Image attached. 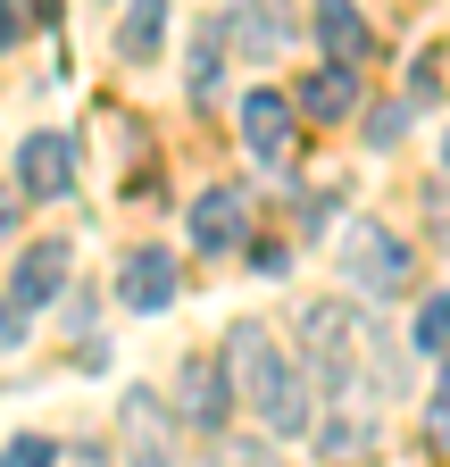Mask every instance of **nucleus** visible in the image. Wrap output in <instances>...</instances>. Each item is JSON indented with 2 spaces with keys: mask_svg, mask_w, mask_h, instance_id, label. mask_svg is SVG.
I'll list each match as a JSON object with an SVG mask.
<instances>
[{
  "mask_svg": "<svg viewBox=\"0 0 450 467\" xmlns=\"http://www.w3.org/2000/svg\"><path fill=\"white\" fill-rule=\"evenodd\" d=\"M192 251H209V259H225V251H242V234H251V201L234 192V184H209L200 201H192Z\"/></svg>",
  "mask_w": 450,
  "mask_h": 467,
  "instance_id": "7",
  "label": "nucleus"
},
{
  "mask_svg": "<svg viewBox=\"0 0 450 467\" xmlns=\"http://www.w3.org/2000/svg\"><path fill=\"white\" fill-rule=\"evenodd\" d=\"M242 142H251V159L284 167L292 159V100L284 92H242Z\"/></svg>",
  "mask_w": 450,
  "mask_h": 467,
  "instance_id": "9",
  "label": "nucleus"
},
{
  "mask_svg": "<svg viewBox=\"0 0 450 467\" xmlns=\"http://www.w3.org/2000/svg\"><path fill=\"white\" fill-rule=\"evenodd\" d=\"M200 467H275V451H267V442H217Z\"/></svg>",
  "mask_w": 450,
  "mask_h": 467,
  "instance_id": "21",
  "label": "nucleus"
},
{
  "mask_svg": "<svg viewBox=\"0 0 450 467\" xmlns=\"http://www.w3.org/2000/svg\"><path fill=\"white\" fill-rule=\"evenodd\" d=\"M26 201H34L26 184H0V243H9V234H17V217H26Z\"/></svg>",
  "mask_w": 450,
  "mask_h": 467,
  "instance_id": "23",
  "label": "nucleus"
},
{
  "mask_svg": "<svg viewBox=\"0 0 450 467\" xmlns=\"http://www.w3.org/2000/svg\"><path fill=\"white\" fill-rule=\"evenodd\" d=\"M292 217H301V225H309V234H317V225H325V217H333V192H301V201H292Z\"/></svg>",
  "mask_w": 450,
  "mask_h": 467,
  "instance_id": "24",
  "label": "nucleus"
},
{
  "mask_svg": "<svg viewBox=\"0 0 450 467\" xmlns=\"http://www.w3.org/2000/svg\"><path fill=\"white\" fill-rule=\"evenodd\" d=\"M217 58H225V26H200V42H192V100H217Z\"/></svg>",
  "mask_w": 450,
  "mask_h": 467,
  "instance_id": "18",
  "label": "nucleus"
},
{
  "mask_svg": "<svg viewBox=\"0 0 450 467\" xmlns=\"http://www.w3.org/2000/svg\"><path fill=\"white\" fill-rule=\"evenodd\" d=\"M409 92H417V100H434V92H442V67H434V50L417 58V67H409Z\"/></svg>",
  "mask_w": 450,
  "mask_h": 467,
  "instance_id": "27",
  "label": "nucleus"
},
{
  "mask_svg": "<svg viewBox=\"0 0 450 467\" xmlns=\"http://www.w3.org/2000/svg\"><path fill=\"white\" fill-rule=\"evenodd\" d=\"M442 167H450V134H442Z\"/></svg>",
  "mask_w": 450,
  "mask_h": 467,
  "instance_id": "31",
  "label": "nucleus"
},
{
  "mask_svg": "<svg viewBox=\"0 0 450 467\" xmlns=\"http://www.w3.org/2000/svg\"><path fill=\"white\" fill-rule=\"evenodd\" d=\"M425 434H434V451H450V400H442V392L425 400Z\"/></svg>",
  "mask_w": 450,
  "mask_h": 467,
  "instance_id": "26",
  "label": "nucleus"
},
{
  "mask_svg": "<svg viewBox=\"0 0 450 467\" xmlns=\"http://www.w3.org/2000/svg\"><path fill=\"white\" fill-rule=\"evenodd\" d=\"M359 134H367L375 150H392V142L409 134V109H401V100H384V109H367V126H359Z\"/></svg>",
  "mask_w": 450,
  "mask_h": 467,
  "instance_id": "20",
  "label": "nucleus"
},
{
  "mask_svg": "<svg viewBox=\"0 0 450 467\" xmlns=\"http://www.w3.org/2000/svg\"><path fill=\"white\" fill-rule=\"evenodd\" d=\"M409 342H417V350H434V359L450 350V292H425V301H417V326H409Z\"/></svg>",
  "mask_w": 450,
  "mask_h": 467,
  "instance_id": "17",
  "label": "nucleus"
},
{
  "mask_svg": "<svg viewBox=\"0 0 450 467\" xmlns=\"http://www.w3.org/2000/svg\"><path fill=\"white\" fill-rule=\"evenodd\" d=\"M225 42H234L242 58H275L292 42V9L284 0H234V9H225Z\"/></svg>",
  "mask_w": 450,
  "mask_h": 467,
  "instance_id": "8",
  "label": "nucleus"
},
{
  "mask_svg": "<svg viewBox=\"0 0 450 467\" xmlns=\"http://www.w3.org/2000/svg\"><path fill=\"white\" fill-rule=\"evenodd\" d=\"M26 317H34V309L17 301V292H0V350H17V342H26Z\"/></svg>",
  "mask_w": 450,
  "mask_h": 467,
  "instance_id": "22",
  "label": "nucleus"
},
{
  "mask_svg": "<svg viewBox=\"0 0 450 467\" xmlns=\"http://www.w3.org/2000/svg\"><path fill=\"white\" fill-rule=\"evenodd\" d=\"M317 42H325V58L359 67V58L375 50V34H367V17H359V0H317Z\"/></svg>",
  "mask_w": 450,
  "mask_h": 467,
  "instance_id": "12",
  "label": "nucleus"
},
{
  "mask_svg": "<svg viewBox=\"0 0 450 467\" xmlns=\"http://www.w3.org/2000/svg\"><path fill=\"white\" fill-rule=\"evenodd\" d=\"M17 184H26L34 201H67V192H76V142H67L59 126L26 134V142H17Z\"/></svg>",
  "mask_w": 450,
  "mask_h": 467,
  "instance_id": "6",
  "label": "nucleus"
},
{
  "mask_svg": "<svg viewBox=\"0 0 450 467\" xmlns=\"http://www.w3.org/2000/svg\"><path fill=\"white\" fill-rule=\"evenodd\" d=\"M176 418L200 426V434H217L225 418H234V368H225V359H184L176 368Z\"/></svg>",
  "mask_w": 450,
  "mask_h": 467,
  "instance_id": "5",
  "label": "nucleus"
},
{
  "mask_svg": "<svg viewBox=\"0 0 450 467\" xmlns=\"http://www.w3.org/2000/svg\"><path fill=\"white\" fill-rule=\"evenodd\" d=\"M251 267H259V275H284L292 251H284V243H251Z\"/></svg>",
  "mask_w": 450,
  "mask_h": 467,
  "instance_id": "25",
  "label": "nucleus"
},
{
  "mask_svg": "<svg viewBox=\"0 0 450 467\" xmlns=\"http://www.w3.org/2000/svg\"><path fill=\"white\" fill-rule=\"evenodd\" d=\"M17 42V9H9V0H0V50H9Z\"/></svg>",
  "mask_w": 450,
  "mask_h": 467,
  "instance_id": "29",
  "label": "nucleus"
},
{
  "mask_svg": "<svg viewBox=\"0 0 450 467\" xmlns=\"http://www.w3.org/2000/svg\"><path fill=\"white\" fill-rule=\"evenodd\" d=\"M425 217H434V234H442V243H450V192H442V184L425 192Z\"/></svg>",
  "mask_w": 450,
  "mask_h": 467,
  "instance_id": "28",
  "label": "nucleus"
},
{
  "mask_svg": "<svg viewBox=\"0 0 450 467\" xmlns=\"http://www.w3.org/2000/svg\"><path fill=\"white\" fill-rule=\"evenodd\" d=\"M9 292L26 309H50L67 292V243H34V251H17V275H9Z\"/></svg>",
  "mask_w": 450,
  "mask_h": 467,
  "instance_id": "11",
  "label": "nucleus"
},
{
  "mask_svg": "<svg viewBox=\"0 0 450 467\" xmlns=\"http://www.w3.org/2000/svg\"><path fill=\"white\" fill-rule=\"evenodd\" d=\"M442 400H450V350H442Z\"/></svg>",
  "mask_w": 450,
  "mask_h": 467,
  "instance_id": "30",
  "label": "nucleus"
},
{
  "mask_svg": "<svg viewBox=\"0 0 450 467\" xmlns=\"http://www.w3.org/2000/svg\"><path fill=\"white\" fill-rule=\"evenodd\" d=\"M351 109H359V67H343V58L301 84V117H317V126H333V117H351Z\"/></svg>",
  "mask_w": 450,
  "mask_h": 467,
  "instance_id": "13",
  "label": "nucleus"
},
{
  "mask_svg": "<svg viewBox=\"0 0 450 467\" xmlns=\"http://www.w3.org/2000/svg\"><path fill=\"white\" fill-rule=\"evenodd\" d=\"M225 368H234V392H242V400L259 409V426H267L275 442L309 434V384L292 376V359L275 350V334H267L259 317L225 326Z\"/></svg>",
  "mask_w": 450,
  "mask_h": 467,
  "instance_id": "1",
  "label": "nucleus"
},
{
  "mask_svg": "<svg viewBox=\"0 0 450 467\" xmlns=\"http://www.w3.org/2000/svg\"><path fill=\"white\" fill-rule=\"evenodd\" d=\"M159 26H167V0H126L118 58H159Z\"/></svg>",
  "mask_w": 450,
  "mask_h": 467,
  "instance_id": "16",
  "label": "nucleus"
},
{
  "mask_svg": "<svg viewBox=\"0 0 450 467\" xmlns=\"http://www.w3.org/2000/svg\"><path fill=\"white\" fill-rule=\"evenodd\" d=\"M367 451H375V418H333V426H317V459L325 467H351Z\"/></svg>",
  "mask_w": 450,
  "mask_h": 467,
  "instance_id": "15",
  "label": "nucleus"
},
{
  "mask_svg": "<svg viewBox=\"0 0 450 467\" xmlns=\"http://www.w3.org/2000/svg\"><path fill=\"white\" fill-rule=\"evenodd\" d=\"M409 350H417V342H401L392 326H367V392H375V400L409 392Z\"/></svg>",
  "mask_w": 450,
  "mask_h": 467,
  "instance_id": "14",
  "label": "nucleus"
},
{
  "mask_svg": "<svg viewBox=\"0 0 450 467\" xmlns=\"http://www.w3.org/2000/svg\"><path fill=\"white\" fill-rule=\"evenodd\" d=\"M118 301L142 309V317L176 309V251H134V259L118 267Z\"/></svg>",
  "mask_w": 450,
  "mask_h": 467,
  "instance_id": "10",
  "label": "nucleus"
},
{
  "mask_svg": "<svg viewBox=\"0 0 450 467\" xmlns=\"http://www.w3.org/2000/svg\"><path fill=\"white\" fill-rule=\"evenodd\" d=\"M343 275H351V292H367V301H401V292L417 284V259H409V243L392 225L359 217L343 234Z\"/></svg>",
  "mask_w": 450,
  "mask_h": 467,
  "instance_id": "3",
  "label": "nucleus"
},
{
  "mask_svg": "<svg viewBox=\"0 0 450 467\" xmlns=\"http://www.w3.org/2000/svg\"><path fill=\"white\" fill-rule=\"evenodd\" d=\"M301 359H309V384L351 400L359 376H367V326L343 309V301H309L301 309Z\"/></svg>",
  "mask_w": 450,
  "mask_h": 467,
  "instance_id": "2",
  "label": "nucleus"
},
{
  "mask_svg": "<svg viewBox=\"0 0 450 467\" xmlns=\"http://www.w3.org/2000/svg\"><path fill=\"white\" fill-rule=\"evenodd\" d=\"M118 442H126V467H176V409L150 384H134L118 400Z\"/></svg>",
  "mask_w": 450,
  "mask_h": 467,
  "instance_id": "4",
  "label": "nucleus"
},
{
  "mask_svg": "<svg viewBox=\"0 0 450 467\" xmlns=\"http://www.w3.org/2000/svg\"><path fill=\"white\" fill-rule=\"evenodd\" d=\"M0 467H59V442L50 434H9L0 442Z\"/></svg>",
  "mask_w": 450,
  "mask_h": 467,
  "instance_id": "19",
  "label": "nucleus"
}]
</instances>
